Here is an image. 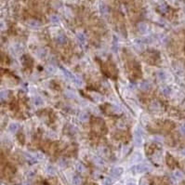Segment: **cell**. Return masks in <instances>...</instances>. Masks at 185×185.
Returning a JSON list of instances; mask_svg holds the SVG:
<instances>
[{"mask_svg": "<svg viewBox=\"0 0 185 185\" xmlns=\"http://www.w3.org/2000/svg\"><path fill=\"white\" fill-rule=\"evenodd\" d=\"M61 67V71H62V72H63V74L64 75H65V76H66L67 78H69L70 80H72L73 82H74V83H75V84H76L77 85V86H81L82 85V81L81 80H80V79H78L77 77H76V76H75V75H74L72 74V73L70 72L69 70L68 69H66V68H64L63 66H60Z\"/></svg>", "mask_w": 185, "mask_h": 185, "instance_id": "cell-1", "label": "cell"}, {"mask_svg": "<svg viewBox=\"0 0 185 185\" xmlns=\"http://www.w3.org/2000/svg\"><path fill=\"white\" fill-rule=\"evenodd\" d=\"M149 170H150L149 167L147 165H144V164H139V165L134 166L133 168H131V171L134 174H142Z\"/></svg>", "mask_w": 185, "mask_h": 185, "instance_id": "cell-2", "label": "cell"}, {"mask_svg": "<svg viewBox=\"0 0 185 185\" xmlns=\"http://www.w3.org/2000/svg\"><path fill=\"white\" fill-rule=\"evenodd\" d=\"M134 142H135V145L138 147L142 144V133L139 128H137L134 132Z\"/></svg>", "mask_w": 185, "mask_h": 185, "instance_id": "cell-3", "label": "cell"}, {"mask_svg": "<svg viewBox=\"0 0 185 185\" xmlns=\"http://www.w3.org/2000/svg\"><path fill=\"white\" fill-rule=\"evenodd\" d=\"M76 38H77V41L78 43L80 44V46L84 47L87 43V37H86V35H85L84 33H81L79 32L76 34Z\"/></svg>", "mask_w": 185, "mask_h": 185, "instance_id": "cell-4", "label": "cell"}, {"mask_svg": "<svg viewBox=\"0 0 185 185\" xmlns=\"http://www.w3.org/2000/svg\"><path fill=\"white\" fill-rule=\"evenodd\" d=\"M123 172H124V170L122 168H114L111 170V176L114 177V178H118L123 174Z\"/></svg>", "mask_w": 185, "mask_h": 185, "instance_id": "cell-5", "label": "cell"}, {"mask_svg": "<svg viewBox=\"0 0 185 185\" xmlns=\"http://www.w3.org/2000/svg\"><path fill=\"white\" fill-rule=\"evenodd\" d=\"M140 88L142 90V91H147L151 88V85L148 81H142L141 84H140Z\"/></svg>", "mask_w": 185, "mask_h": 185, "instance_id": "cell-6", "label": "cell"}, {"mask_svg": "<svg viewBox=\"0 0 185 185\" xmlns=\"http://www.w3.org/2000/svg\"><path fill=\"white\" fill-rule=\"evenodd\" d=\"M56 41H57V43L60 44V45H64V44L67 42V38L65 35L61 34V35H59L58 36H57Z\"/></svg>", "mask_w": 185, "mask_h": 185, "instance_id": "cell-7", "label": "cell"}, {"mask_svg": "<svg viewBox=\"0 0 185 185\" xmlns=\"http://www.w3.org/2000/svg\"><path fill=\"white\" fill-rule=\"evenodd\" d=\"M137 28H138V30H139V32L141 34H144L147 31V25L144 22H140L138 24V26H137Z\"/></svg>", "mask_w": 185, "mask_h": 185, "instance_id": "cell-8", "label": "cell"}, {"mask_svg": "<svg viewBox=\"0 0 185 185\" xmlns=\"http://www.w3.org/2000/svg\"><path fill=\"white\" fill-rule=\"evenodd\" d=\"M82 178L78 175H75L73 177V185H82Z\"/></svg>", "mask_w": 185, "mask_h": 185, "instance_id": "cell-9", "label": "cell"}, {"mask_svg": "<svg viewBox=\"0 0 185 185\" xmlns=\"http://www.w3.org/2000/svg\"><path fill=\"white\" fill-rule=\"evenodd\" d=\"M25 158H26V160L28 161L29 164H35V163H36V161H37L36 157L31 155V154H28V153H25Z\"/></svg>", "mask_w": 185, "mask_h": 185, "instance_id": "cell-10", "label": "cell"}, {"mask_svg": "<svg viewBox=\"0 0 185 185\" xmlns=\"http://www.w3.org/2000/svg\"><path fill=\"white\" fill-rule=\"evenodd\" d=\"M19 125L17 124V123H11V124L9 125V129L10 132H12V133H16L18 131V129H19Z\"/></svg>", "mask_w": 185, "mask_h": 185, "instance_id": "cell-11", "label": "cell"}, {"mask_svg": "<svg viewBox=\"0 0 185 185\" xmlns=\"http://www.w3.org/2000/svg\"><path fill=\"white\" fill-rule=\"evenodd\" d=\"M28 24H29V26L33 27V28H38V27L41 26V23L36 20H30L28 21Z\"/></svg>", "mask_w": 185, "mask_h": 185, "instance_id": "cell-12", "label": "cell"}, {"mask_svg": "<svg viewBox=\"0 0 185 185\" xmlns=\"http://www.w3.org/2000/svg\"><path fill=\"white\" fill-rule=\"evenodd\" d=\"M89 119V115L87 113H81L79 114V120L82 122H87Z\"/></svg>", "mask_w": 185, "mask_h": 185, "instance_id": "cell-13", "label": "cell"}, {"mask_svg": "<svg viewBox=\"0 0 185 185\" xmlns=\"http://www.w3.org/2000/svg\"><path fill=\"white\" fill-rule=\"evenodd\" d=\"M33 101H34V104H35V106H41V105H43L44 104L43 100H42L40 97H35Z\"/></svg>", "mask_w": 185, "mask_h": 185, "instance_id": "cell-14", "label": "cell"}, {"mask_svg": "<svg viewBox=\"0 0 185 185\" xmlns=\"http://www.w3.org/2000/svg\"><path fill=\"white\" fill-rule=\"evenodd\" d=\"M76 170H77L78 172H80V173H83V172L86 171V168H85V166L83 165V164H81V163H77V164H76Z\"/></svg>", "mask_w": 185, "mask_h": 185, "instance_id": "cell-15", "label": "cell"}, {"mask_svg": "<svg viewBox=\"0 0 185 185\" xmlns=\"http://www.w3.org/2000/svg\"><path fill=\"white\" fill-rule=\"evenodd\" d=\"M113 179H111L109 177L105 178V179L102 180V185H113Z\"/></svg>", "mask_w": 185, "mask_h": 185, "instance_id": "cell-16", "label": "cell"}, {"mask_svg": "<svg viewBox=\"0 0 185 185\" xmlns=\"http://www.w3.org/2000/svg\"><path fill=\"white\" fill-rule=\"evenodd\" d=\"M50 21H51L53 24H58L60 22V18L57 15H52L50 17Z\"/></svg>", "mask_w": 185, "mask_h": 185, "instance_id": "cell-17", "label": "cell"}, {"mask_svg": "<svg viewBox=\"0 0 185 185\" xmlns=\"http://www.w3.org/2000/svg\"><path fill=\"white\" fill-rule=\"evenodd\" d=\"M46 71L48 74H49V75H52V74H54L56 71L55 67L52 66V65H48V66L46 67Z\"/></svg>", "mask_w": 185, "mask_h": 185, "instance_id": "cell-18", "label": "cell"}, {"mask_svg": "<svg viewBox=\"0 0 185 185\" xmlns=\"http://www.w3.org/2000/svg\"><path fill=\"white\" fill-rule=\"evenodd\" d=\"M174 177H175L177 179H180L183 178V174H182L179 170H176L174 172Z\"/></svg>", "mask_w": 185, "mask_h": 185, "instance_id": "cell-19", "label": "cell"}, {"mask_svg": "<svg viewBox=\"0 0 185 185\" xmlns=\"http://www.w3.org/2000/svg\"><path fill=\"white\" fill-rule=\"evenodd\" d=\"M157 75H158V78H159L160 80H165L166 79V74H165V72H163V71L158 72Z\"/></svg>", "mask_w": 185, "mask_h": 185, "instance_id": "cell-20", "label": "cell"}, {"mask_svg": "<svg viewBox=\"0 0 185 185\" xmlns=\"http://www.w3.org/2000/svg\"><path fill=\"white\" fill-rule=\"evenodd\" d=\"M162 93L165 96H168L170 94V88L169 87H164L162 89Z\"/></svg>", "mask_w": 185, "mask_h": 185, "instance_id": "cell-21", "label": "cell"}, {"mask_svg": "<svg viewBox=\"0 0 185 185\" xmlns=\"http://www.w3.org/2000/svg\"><path fill=\"white\" fill-rule=\"evenodd\" d=\"M8 94H9V92H8V91H5V90H4V91H2V92H1V101H3L5 99H7V97H8Z\"/></svg>", "mask_w": 185, "mask_h": 185, "instance_id": "cell-22", "label": "cell"}, {"mask_svg": "<svg viewBox=\"0 0 185 185\" xmlns=\"http://www.w3.org/2000/svg\"><path fill=\"white\" fill-rule=\"evenodd\" d=\"M140 185H149V182L145 178H142L141 179V181H140Z\"/></svg>", "mask_w": 185, "mask_h": 185, "instance_id": "cell-23", "label": "cell"}, {"mask_svg": "<svg viewBox=\"0 0 185 185\" xmlns=\"http://www.w3.org/2000/svg\"><path fill=\"white\" fill-rule=\"evenodd\" d=\"M48 173L52 174V175H53V174L55 173V169H54L53 168H50V167H49V168H48Z\"/></svg>", "mask_w": 185, "mask_h": 185, "instance_id": "cell-24", "label": "cell"}, {"mask_svg": "<svg viewBox=\"0 0 185 185\" xmlns=\"http://www.w3.org/2000/svg\"><path fill=\"white\" fill-rule=\"evenodd\" d=\"M179 130H180V132H181V134H183V135H185V124H183L180 127V128H179Z\"/></svg>", "mask_w": 185, "mask_h": 185, "instance_id": "cell-25", "label": "cell"}, {"mask_svg": "<svg viewBox=\"0 0 185 185\" xmlns=\"http://www.w3.org/2000/svg\"><path fill=\"white\" fill-rule=\"evenodd\" d=\"M101 13H103V14H105L106 13V8H105V6H102L101 5Z\"/></svg>", "mask_w": 185, "mask_h": 185, "instance_id": "cell-26", "label": "cell"}, {"mask_svg": "<svg viewBox=\"0 0 185 185\" xmlns=\"http://www.w3.org/2000/svg\"><path fill=\"white\" fill-rule=\"evenodd\" d=\"M160 10L165 13V12L167 11V7H166L165 5H162V6L160 7Z\"/></svg>", "mask_w": 185, "mask_h": 185, "instance_id": "cell-27", "label": "cell"}, {"mask_svg": "<svg viewBox=\"0 0 185 185\" xmlns=\"http://www.w3.org/2000/svg\"><path fill=\"white\" fill-rule=\"evenodd\" d=\"M181 153H182V154H183V155H185V148H184V149H182Z\"/></svg>", "mask_w": 185, "mask_h": 185, "instance_id": "cell-28", "label": "cell"}, {"mask_svg": "<svg viewBox=\"0 0 185 185\" xmlns=\"http://www.w3.org/2000/svg\"><path fill=\"white\" fill-rule=\"evenodd\" d=\"M22 185H32V184H31L30 182H25V183H23Z\"/></svg>", "mask_w": 185, "mask_h": 185, "instance_id": "cell-29", "label": "cell"}, {"mask_svg": "<svg viewBox=\"0 0 185 185\" xmlns=\"http://www.w3.org/2000/svg\"><path fill=\"white\" fill-rule=\"evenodd\" d=\"M128 185H135V184H128Z\"/></svg>", "mask_w": 185, "mask_h": 185, "instance_id": "cell-30", "label": "cell"}]
</instances>
